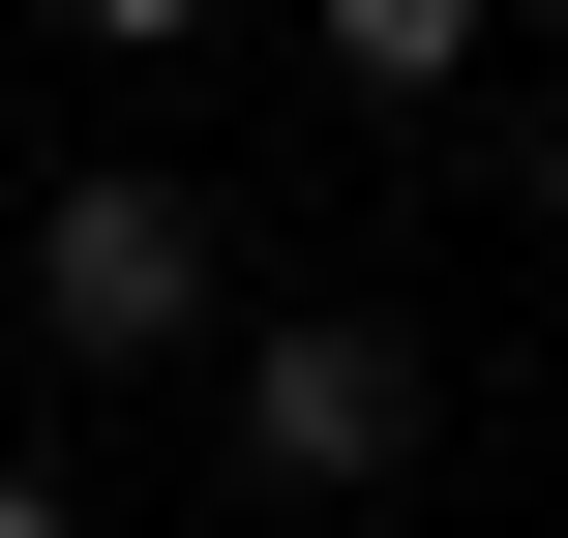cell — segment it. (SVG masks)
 <instances>
[{"instance_id":"cell-3","label":"cell","mask_w":568,"mask_h":538,"mask_svg":"<svg viewBox=\"0 0 568 538\" xmlns=\"http://www.w3.org/2000/svg\"><path fill=\"white\" fill-rule=\"evenodd\" d=\"M300 30H329V90H389V120H449V90H479V30H509V0H300Z\"/></svg>"},{"instance_id":"cell-6","label":"cell","mask_w":568,"mask_h":538,"mask_svg":"<svg viewBox=\"0 0 568 538\" xmlns=\"http://www.w3.org/2000/svg\"><path fill=\"white\" fill-rule=\"evenodd\" d=\"M539 240H568V120H539Z\"/></svg>"},{"instance_id":"cell-1","label":"cell","mask_w":568,"mask_h":538,"mask_svg":"<svg viewBox=\"0 0 568 538\" xmlns=\"http://www.w3.org/2000/svg\"><path fill=\"white\" fill-rule=\"evenodd\" d=\"M240 329V210L180 180V150H90L60 210H30V359L60 389H150V359H210Z\"/></svg>"},{"instance_id":"cell-2","label":"cell","mask_w":568,"mask_h":538,"mask_svg":"<svg viewBox=\"0 0 568 538\" xmlns=\"http://www.w3.org/2000/svg\"><path fill=\"white\" fill-rule=\"evenodd\" d=\"M419 419H449V359H419L389 300H270V329H240V479H270V509H389Z\"/></svg>"},{"instance_id":"cell-5","label":"cell","mask_w":568,"mask_h":538,"mask_svg":"<svg viewBox=\"0 0 568 538\" xmlns=\"http://www.w3.org/2000/svg\"><path fill=\"white\" fill-rule=\"evenodd\" d=\"M0 538H90V509H60V479H30V449H0Z\"/></svg>"},{"instance_id":"cell-4","label":"cell","mask_w":568,"mask_h":538,"mask_svg":"<svg viewBox=\"0 0 568 538\" xmlns=\"http://www.w3.org/2000/svg\"><path fill=\"white\" fill-rule=\"evenodd\" d=\"M60 30H90V60H180V30H210V0H60Z\"/></svg>"}]
</instances>
